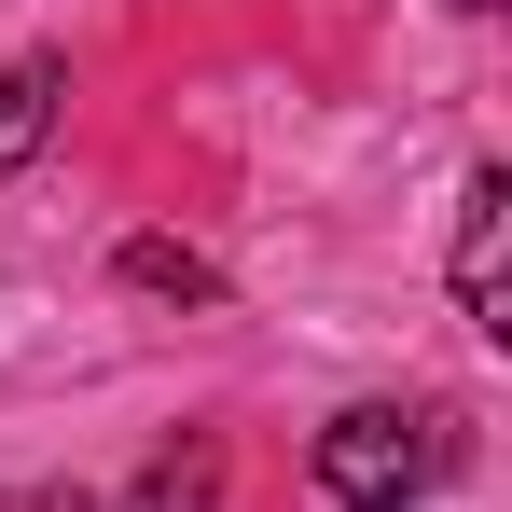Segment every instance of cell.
Listing matches in <instances>:
<instances>
[{"label":"cell","instance_id":"5b68a950","mask_svg":"<svg viewBox=\"0 0 512 512\" xmlns=\"http://www.w3.org/2000/svg\"><path fill=\"white\" fill-rule=\"evenodd\" d=\"M208 485H222V457H167V471L139 485V512H208Z\"/></svg>","mask_w":512,"mask_h":512},{"label":"cell","instance_id":"277c9868","mask_svg":"<svg viewBox=\"0 0 512 512\" xmlns=\"http://www.w3.org/2000/svg\"><path fill=\"white\" fill-rule=\"evenodd\" d=\"M125 291H153V305H208V291H222V263L180 250V236H125Z\"/></svg>","mask_w":512,"mask_h":512},{"label":"cell","instance_id":"6da1fadb","mask_svg":"<svg viewBox=\"0 0 512 512\" xmlns=\"http://www.w3.org/2000/svg\"><path fill=\"white\" fill-rule=\"evenodd\" d=\"M443 471H457V416L443 402H346L319 429V499H346V512H416Z\"/></svg>","mask_w":512,"mask_h":512},{"label":"cell","instance_id":"3957f363","mask_svg":"<svg viewBox=\"0 0 512 512\" xmlns=\"http://www.w3.org/2000/svg\"><path fill=\"white\" fill-rule=\"evenodd\" d=\"M56 97H70V70H56V56H14V70H0V180L56 139Z\"/></svg>","mask_w":512,"mask_h":512},{"label":"cell","instance_id":"52a82bcc","mask_svg":"<svg viewBox=\"0 0 512 512\" xmlns=\"http://www.w3.org/2000/svg\"><path fill=\"white\" fill-rule=\"evenodd\" d=\"M457 14H499V0H457Z\"/></svg>","mask_w":512,"mask_h":512},{"label":"cell","instance_id":"8992f818","mask_svg":"<svg viewBox=\"0 0 512 512\" xmlns=\"http://www.w3.org/2000/svg\"><path fill=\"white\" fill-rule=\"evenodd\" d=\"M0 512H97L84 485H28V499H0Z\"/></svg>","mask_w":512,"mask_h":512},{"label":"cell","instance_id":"7a4b0ae2","mask_svg":"<svg viewBox=\"0 0 512 512\" xmlns=\"http://www.w3.org/2000/svg\"><path fill=\"white\" fill-rule=\"evenodd\" d=\"M499 250H512V167H471V194H457V305H471V333H512Z\"/></svg>","mask_w":512,"mask_h":512}]
</instances>
